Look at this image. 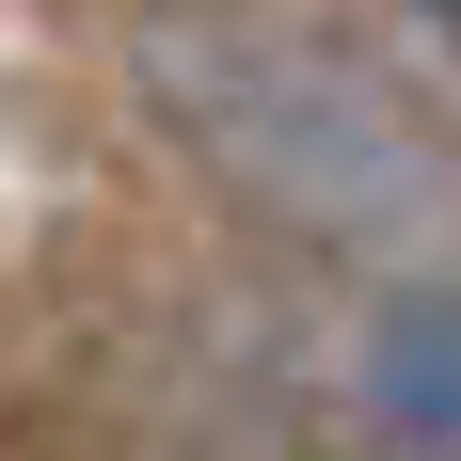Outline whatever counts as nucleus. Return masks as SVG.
I'll list each match as a JSON object with an SVG mask.
<instances>
[{"label":"nucleus","mask_w":461,"mask_h":461,"mask_svg":"<svg viewBox=\"0 0 461 461\" xmlns=\"http://www.w3.org/2000/svg\"><path fill=\"white\" fill-rule=\"evenodd\" d=\"M128 80L159 112V143L239 223H271L286 255H334V271H382V286L446 255L461 159L429 128V95L382 48H350L334 16H286V0H143Z\"/></svg>","instance_id":"obj_1"},{"label":"nucleus","mask_w":461,"mask_h":461,"mask_svg":"<svg viewBox=\"0 0 461 461\" xmlns=\"http://www.w3.org/2000/svg\"><path fill=\"white\" fill-rule=\"evenodd\" d=\"M366 461H461V271H398L350 334Z\"/></svg>","instance_id":"obj_2"},{"label":"nucleus","mask_w":461,"mask_h":461,"mask_svg":"<svg viewBox=\"0 0 461 461\" xmlns=\"http://www.w3.org/2000/svg\"><path fill=\"white\" fill-rule=\"evenodd\" d=\"M271 461H350V446H319V429H271Z\"/></svg>","instance_id":"obj_3"},{"label":"nucleus","mask_w":461,"mask_h":461,"mask_svg":"<svg viewBox=\"0 0 461 461\" xmlns=\"http://www.w3.org/2000/svg\"><path fill=\"white\" fill-rule=\"evenodd\" d=\"M429 32H446V64H461V0H429Z\"/></svg>","instance_id":"obj_4"}]
</instances>
